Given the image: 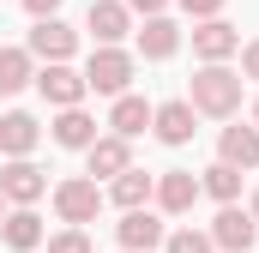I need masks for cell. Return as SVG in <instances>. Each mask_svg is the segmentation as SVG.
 <instances>
[{
  "label": "cell",
  "mask_w": 259,
  "mask_h": 253,
  "mask_svg": "<svg viewBox=\"0 0 259 253\" xmlns=\"http://www.w3.org/2000/svg\"><path fill=\"white\" fill-rule=\"evenodd\" d=\"M187 103H193V115H217V121H229V115L241 109V72H229V66H199Z\"/></svg>",
  "instance_id": "6da1fadb"
},
{
  "label": "cell",
  "mask_w": 259,
  "mask_h": 253,
  "mask_svg": "<svg viewBox=\"0 0 259 253\" xmlns=\"http://www.w3.org/2000/svg\"><path fill=\"white\" fill-rule=\"evenodd\" d=\"M133 85V55L127 49H91V61H84V91H97V97H127Z\"/></svg>",
  "instance_id": "7a4b0ae2"
},
{
  "label": "cell",
  "mask_w": 259,
  "mask_h": 253,
  "mask_svg": "<svg viewBox=\"0 0 259 253\" xmlns=\"http://www.w3.org/2000/svg\"><path fill=\"white\" fill-rule=\"evenodd\" d=\"M55 211H61L66 229H78V223H97V211H103V187L91 181V175H72L55 187Z\"/></svg>",
  "instance_id": "3957f363"
},
{
  "label": "cell",
  "mask_w": 259,
  "mask_h": 253,
  "mask_svg": "<svg viewBox=\"0 0 259 253\" xmlns=\"http://www.w3.org/2000/svg\"><path fill=\"white\" fill-rule=\"evenodd\" d=\"M115 241H121V253H151V247H163V241H169V229H163V217L145 205V211H121Z\"/></svg>",
  "instance_id": "277c9868"
},
{
  "label": "cell",
  "mask_w": 259,
  "mask_h": 253,
  "mask_svg": "<svg viewBox=\"0 0 259 253\" xmlns=\"http://www.w3.org/2000/svg\"><path fill=\"white\" fill-rule=\"evenodd\" d=\"M193 55L205 66H223L229 55H241V30L229 18H205V24H193Z\"/></svg>",
  "instance_id": "5b68a950"
},
{
  "label": "cell",
  "mask_w": 259,
  "mask_h": 253,
  "mask_svg": "<svg viewBox=\"0 0 259 253\" xmlns=\"http://www.w3.org/2000/svg\"><path fill=\"white\" fill-rule=\"evenodd\" d=\"M0 193H6V199H12L18 211H30V205H36V199L49 193V175H42V169H36L30 157H12V163L0 169Z\"/></svg>",
  "instance_id": "8992f818"
},
{
  "label": "cell",
  "mask_w": 259,
  "mask_h": 253,
  "mask_svg": "<svg viewBox=\"0 0 259 253\" xmlns=\"http://www.w3.org/2000/svg\"><path fill=\"white\" fill-rule=\"evenodd\" d=\"M30 61H49V66H66L72 61V49H78V30L72 24H61V18H42L36 30H30Z\"/></svg>",
  "instance_id": "52a82bcc"
},
{
  "label": "cell",
  "mask_w": 259,
  "mask_h": 253,
  "mask_svg": "<svg viewBox=\"0 0 259 253\" xmlns=\"http://www.w3.org/2000/svg\"><path fill=\"white\" fill-rule=\"evenodd\" d=\"M84 24H91L97 49H121V43H127V30H133V12H127V0H91Z\"/></svg>",
  "instance_id": "ba28073f"
},
{
  "label": "cell",
  "mask_w": 259,
  "mask_h": 253,
  "mask_svg": "<svg viewBox=\"0 0 259 253\" xmlns=\"http://www.w3.org/2000/svg\"><path fill=\"white\" fill-rule=\"evenodd\" d=\"M205 235H211V247L253 253V235H259V223H253V211H241V205H223V211H217V223H211Z\"/></svg>",
  "instance_id": "9c48e42d"
},
{
  "label": "cell",
  "mask_w": 259,
  "mask_h": 253,
  "mask_svg": "<svg viewBox=\"0 0 259 253\" xmlns=\"http://www.w3.org/2000/svg\"><path fill=\"white\" fill-rule=\"evenodd\" d=\"M133 169V151H127V139H115V133H103L91 151H84V175L91 181H115V175H127Z\"/></svg>",
  "instance_id": "30bf717a"
},
{
  "label": "cell",
  "mask_w": 259,
  "mask_h": 253,
  "mask_svg": "<svg viewBox=\"0 0 259 253\" xmlns=\"http://www.w3.org/2000/svg\"><path fill=\"white\" fill-rule=\"evenodd\" d=\"M36 91L55 109H84V72H72V66H42L36 72Z\"/></svg>",
  "instance_id": "8fae6325"
},
{
  "label": "cell",
  "mask_w": 259,
  "mask_h": 253,
  "mask_svg": "<svg viewBox=\"0 0 259 253\" xmlns=\"http://www.w3.org/2000/svg\"><path fill=\"white\" fill-rule=\"evenodd\" d=\"M151 133H157L163 145H187V139H193V103H187V97L157 103V109H151Z\"/></svg>",
  "instance_id": "7c38bea8"
},
{
  "label": "cell",
  "mask_w": 259,
  "mask_h": 253,
  "mask_svg": "<svg viewBox=\"0 0 259 253\" xmlns=\"http://www.w3.org/2000/svg\"><path fill=\"white\" fill-rule=\"evenodd\" d=\"M217 163H229V169H259V126H223V139H217Z\"/></svg>",
  "instance_id": "4fadbf2b"
},
{
  "label": "cell",
  "mask_w": 259,
  "mask_h": 253,
  "mask_svg": "<svg viewBox=\"0 0 259 253\" xmlns=\"http://www.w3.org/2000/svg\"><path fill=\"white\" fill-rule=\"evenodd\" d=\"M199 199V175L193 169H169V175H157V205L169 211V217H187Z\"/></svg>",
  "instance_id": "5bb4252c"
},
{
  "label": "cell",
  "mask_w": 259,
  "mask_h": 253,
  "mask_svg": "<svg viewBox=\"0 0 259 253\" xmlns=\"http://www.w3.org/2000/svg\"><path fill=\"white\" fill-rule=\"evenodd\" d=\"M36 139H42L36 115H24V109L0 115V151H6V157H30V151H36Z\"/></svg>",
  "instance_id": "9a60e30c"
},
{
  "label": "cell",
  "mask_w": 259,
  "mask_h": 253,
  "mask_svg": "<svg viewBox=\"0 0 259 253\" xmlns=\"http://www.w3.org/2000/svg\"><path fill=\"white\" fill-rule=\"evenodd\" d=\"M109 199H115L121 211H145V205L157 199V175H145V169H127V175H115V181H109Z\"/></svg>",
  "instance_id": "2e32d148"
},
{
  "label": "cell",
  "mask_w": 259,
  "mask_h": 253,
  "mask_svg": "<svg viewBox=\"0 0 259 253\" xmlns=\"http://www.w3.org/2000/svg\"><path fill=\"white\" fill-rule=\"evenodd\" d=\"M181 49V24L175 18H145V30H139V55L145 61H169Z\"/></svg>",
  "instance_id": "e0dca14e"
},
{
  "label": "cell",
  "mask_w": 259,
  "mask_h": 253,
  "mask_svg": "<svg viewBox=\"0 0 259 253\" xmlns=\"http://www.w3.org/2000/svg\"><path fill=\"white\" fill-rule=\"evenodd\" d=\"M103 133H97V121L84 115V109H61L55 115V145H66V151H91Z\"/></svg>",
  "instance_id": "ac0fdd59"
},
{
  "label": "cell",
  "mask_w": 259,
  "mask_h": 253,
  "mask_svg": "<svg viewBox=\"0 0 259 253\" xmlns=\"http://www.w3.org/2000/svg\"><path fill=\"white\" fill-rule=\"evenodd\" d=\"M109 126H115V139H139L145 126H151V103L145 97H115V109H109Z\"/></svg>",
  "instance_id": "d6986e66"
},
{
  "label": "cell",
  "mask_w": 259,
  "mask_h": 253,
  "mask_svg": "<svg viewBox=\"0 0 259 253\" xmlns=\"http://www.w3.org/2000/svg\"><path fill=\"white\" fill-rule=\"evenodd\" d=\"M0 241L12 253H30L36 241H42V217L36 211H6V223H0Z\"/></svg>",
  "instance_id": "ffe728a7"
},
{
  "label": "cell",
  "mask_w": 259,
  "mask_h": 253,
  "mask_svg": "<svg viewBox=\"0 0 259 253\" xmlns=\"http://www.w3.org/2000/svg\"><path fill=\"white\" fill-rule=\"evenodd\" d=\"M24 85H36L30 49H0V97H18Z\"/></svg>",
  "instance_id": "44dd1931"
},
{
  "label": "cell",
  "mask_w": 259,
  "mask_h": 253,
  "mask_svg": "<svg viewBox=\"0 0 259 253\" xmlns=\"http://www.w3.org/2000/svg\"><path fill=\"white\" fill-rule=\"evenodd\" d=\"M199 193H211L217 205H235V199H241V169H229V163H211V169L199 175Z\"/></svg>",
  "instance_id": "7402d4cb"
},
{
  "label": "cell",
  "mask_w": 259,
  "mask_h": 253,
  "mask_svg": "<svg viewBox=\"0 0 259 253\" xmlns=\"http://www.w3.org/2000/svg\"><path fill=\"white\" fill-rule=\"evenodd\" d=\"M163 253H211V235H199V229H175V235L163 241Z\"/></svg>",
  "instance_id": "603a6c76"
},
{
  "label": "cell",
  "mask_w": 259,
  "mask_h": 253,
  "mask_svg": "<svg viewBox=\"0 0 259 253\" xmlns=\"http://www.w3.org/2000/svg\"><path fill=\"white\" fill-rule=\"evenodd\" d=\"M49 253H91V235L84 229H61V235H49Z\"/></svg>",
  "instance_id": "cb8c5ba5"
},
{
  "label": "cell",
  "mask_w": 259,
  "mask_h": 253,
  "mask_svg": "<svg viewBox=\"0 0 259 253\" xmlns=\"http://www.w3.org/2000/svg\"><path fill=\"white\" fill-rule=\"evenodd\" d=\"M181 12L205 24V18H217V12H223V0H181Z\"/></svg>",
  "instance_id": "d4e9b609"
},
{
  "label": "cell",
  "mask_w": 259,
  "mask_h": 253,
  "mask_svg": "<svg viewBox=\"0 0 259 253\" xmlns=\"http://www.w3.org/2000/svg\"><path fill=\"white\" fill-rule=\"evenodd\" d=\"M24 12L42 24V18H61V0H24Z\"/></svg>",
  "instance_id": "484cf974"
},
{
  "label": "cell",
  "mask_w": 259,
  "mask_h": 253,
  "mask_svg": "<svg viewBox=\"0 0 259 253\" xmlns=\"http://www.w3.org/2000/svg\"><path fill=\"white\" fill-rule=\"evenodd\" d=\"M241 78H259V36L241 49Z\"/></svg>",
  "instance_id": "4316f807"
},
{
  "label": "cell",
  "mask_w": 259,
  "mask_h": 253,
  "mask_svg": "<svg viewBox=\"0 0 259 253\" xmlns=\"http://www.w3.org/2000/svg\"><path fill=\"white\" fill-rule=\"evenodd\" d=\"M169 0H127V12H145V18H163Z\"/></svg>",
  "instance_id": "83f0119b"
},
{
  "label": "cell",
  "mask_w": 259,
  "mask_h": 253,
  "mask_svg": "<svg viewBox=\"0 0 259 253\" xmlns=\"http://www.w3.org/2000/svg\"><path fill=\"white\" fill-rule=\"evenodd\" d=\"M0 223H6V193H0Z\"/></svg>",
  "instance_id": "f1b7e54d"
},
{
  "label": "cell",
  "mask_w": 259,
  "mask_h": 253,
  "mask_svg": "<svg viewBox=\"0 0 259 253\" xmlns=\"http://www.w3.org/2000/svg\"><path fill=\"white\" fill-rule=\"evenodd\" d=\"M253 223H259V193H253Z\"/></svg>",
  "instance_id": "f546056e"
},
{
  "label": "cell",
  "mask_w": 259,
  "mask_h": 253,
  "mask_svg": "<svg viewBox=\"0 0 259 253\" xmlns=\"http://www.w3.org/2000/svg\"><path fill=\"white\" fill-rule=\"evenodd\" d=\"M253 126H259V103H253Z\"/></svg>",
  "instance_id": "4dcf8cb0"
}]
</instances>
